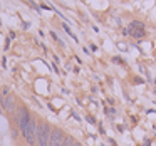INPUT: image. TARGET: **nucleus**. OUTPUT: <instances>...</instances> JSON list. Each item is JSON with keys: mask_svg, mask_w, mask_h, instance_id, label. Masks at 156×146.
Masks as SVG:
<instances>
[{"mask_svg": "<svg viewBox=\"0 0 156 146\" xmlns=\"http://www.w3.org/2000/svg\"><path fill=\"white\" fill-rule=\"evenodd\" d=\"M22 134H24L25 141L30 146L35 144V141H37V121H35L34 118H30V121L27 123V126H25V129L22 131Z\"/></svg>", "mask_w": 156, "mask_h": 146, "instance_id": "f257e3e1", "label": "nucleus"}, {"mask_svg": "<svg viewBox=\"0 0 156 146\" xmlns=\"http://www.w3.org/2000/svg\"><path fill=\"white\" fill-rule=\"evenodd\" d=\"M51 126L47 123H42L37 126V143L39 146H49V139H51Z\"/></svg>", "mask_w": 156, "mask_h": 146, "instance_id": "f03ea898", "label": "nucleus"}, {"mask_svg": "<svg viewBox=\"0 0 156 146\" xmlns=\"http://www.w3.org/2000/svg\"><path fill=\"white\" fill-rule=\"evenodd\" d=\"M30 118H32L30 112H29L25 108L19 109V112H17V124H19V128H20V131L25 129V126H27V123L30 121Z\"/></svg>", "mask_w": 156, "mask_h": 146, "instance_id": "7ed1b4c3", "label": "nucleus"}, {"mask_svg": "<svg viewBox=\"0 0 156 146\" xmlns=\"http://www.w3.org/2000/svg\"><path fill=\"white\" fill-rule=\"evenodd\" d=\"M131 37L134 39H141L144 37V25L141 24V22H131V25H129V32H128Z\"/></svg>", "mask_w": 156, "mask_h": 146, "instance_id": "20e7f679", "label": "nucleus"}, {"mask_svg": "<svg viewBox=\"0 0 156 146\" xmlns=\"http://www.w3.org/2000/svg\"><path fill=\"white\" fill-rule=\"evenodd\" d=\"M66 136L64 133L61 131L59 128H54L51 133V139H49V146H62V143H64Z\"/></svg>", "mask_w": 156, "mask_h": 146, "instance_id": "39448f33", "label": "nucleus"}, {"mask_svg": "<svg viewBox=\"0 0 156 146\" xmlns=\"http://www.w3.org/2000/svg\"><path fill=\"white\" fill-rule=\"evenodd\" d=\"M2 106H4V109H7L9 112H14L15 111V102H14V98L12 96H4L2 98Z\"/></svg>", "mask_w": 156, "mask_h": 146, "instance_id": "423d86ee", "label": "nucleus"}, {"mask_svg": "<svg viewBox=\"0 0 156 146\" xmlns=\"http://www.w3.org/2000/svg\"><path fill=\"white\" fill-rule=\"evenodd\" d=\"M62 146H76L74 138H71V136H66V139H64V143H62Z\"/></svg>", "mask_w": 156, "mask_h": 146, "instance_id": "0eeeda50", "label": "nucleus"}, {"mask_svg": "<svg viewBox=\"0 0 156 146\" xmlns=\"http://www.w3.org/2000/svg\"><path fill=\"white\" fill-rule=\"evenodd\" d=\"M76 146H81V144H79V143H76Z\"/></svg>", "mask_w": 156, "mask_h": 146, "instance_id": "6e6552de", "label": "nucleus"}, {"mask_svg": "<svg viewBox=\"0 0 156 146\" xmlns=\"http://www.w3.org/2000/svg\"><path fill=\"white\" fill-rule=\"evenodd\" d=\"M0 114H2V109H0Z\"/></svg>", "mask_w": 156, "mask_h": 146, "instance_id": "1a4fd4ad", "label": "nucleus"}]
</instances>
